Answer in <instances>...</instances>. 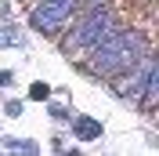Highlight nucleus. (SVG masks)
Wrapping results in <instances>:
<instances>
[{
	"label": "nucleus",
	"mask_w": 159,
	"mask_h": 156,
	"mask_svg": "<svg viewBox=\"0 0 159 156\" xmlns=\"http://www.w3.org/2000/svg\"><path fill=\"white\" fill-rule=\"evenodd\" d=\"M145 51H152V47H148V40L141 37L138 29H119L116 26L109 37H101L87 51V69L94 76H116V73L130 69Z\"/></svg>",
	"instance_id": "1"
},
{
	"label": "nucleus",
	"mask_w": 159,
	"mask_h": 156,
	"mask_svg": "<svg viewBox=\"0 0 159 156\" xmlns=\"http://www.w3.org/2000/svg\"><path fill=\"white\" fill-rule=\"evenodd\" d=\"M69 26H72V33L65 37V51L69 55H87L101 37H109L116 29V15L109 7H90V11H83V18H72Z\"/></svg>",
	"instance_id": "2"
},
{
	"label": "nucleus",
	"mask_w": 159,
	"mask_h": 156,
	"mask_svg": "<svg viewBox=\"0 0 159 156\" xmlns=\"http://www.w3.org/2000/svg\"><path fill=\"white\" fill-rule=\"evenodd\" d=\"M76 11H80V0H40L33 7L29 22H33V29H40V33H61L76 18Z\"/></svg>",
	"instance_id": "3"
},
{
	"label": "nucleus",
	"mask_w": 159,
	"mask_h": 156,
	"mask_svg": "<svg viewBox=\"0 0 159 156\" xmlns=\"http://www.w3.org/2000/svg\"><path fill=\"white\" fill-rule=\"evenodd\" d=\"M72 134L80 138V142H94V138H101V124L90 116H76L72 120Z\"/></svg>",
	"instance_id": "4"
},
{
	"label": "nucleus",
	"mask_w": 159,
	"mask_h": 156,
	"mask_svg": "<svg viewBox=\"0 0 159 156\" xmlns=\"http://www.w3.org/2000/svg\"><path fill=\"white\" fill-rule=\"evenodd\" d=\"M29 95H33V98H47V84H33Z\"/></svg>",
	"instance_id": "5"
},
{
	"label": "nucleus",
	"mask_w": 159,
	"mask_h": 156,
	"mask_svg": "<svg viewBox=\"0 0 159 156\" xmlns=\"http://www.w3.org/2000/svg\"><path fill=\"white\" fill-rule=\"evenodd\" d=\"M80 7H87V11L90 7H105V0H80Z\"/></svg>",
	"instance_id": "6"
},
{
	"label": "nucleus",
	"mask_w": 159,
	"mask_h": 156,
	"mask_svg": "<svg viewBox=\"0 0 159 156\" xmlns=\"http://www.w3.org/2000/svg\"><path fill=\"white\" fill-rule=\"evenodd\" d=\"M11 84V73H0V87H7Z\"/></svg>",
	"instance_id": "7"
}]
</instances>
